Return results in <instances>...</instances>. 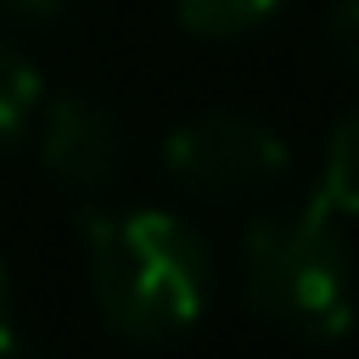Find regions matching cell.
<instances>
[{
	"label": "cell",
	"mask_w": 359,
	"mask_h": 359,
	"mask_svg": "<svg viewBox=\"0 0 359 359\" xmlns=\"http://www.w3.org/2000/svg\"><path fill=\"white\" fill-rule=\"evenodd\" d=\"M325 45H331V56L359 79V0L331 6V17H325Z\"/></svg>",
	"instance_id": "cell-8"
},
{
	"label": "cell",
	"mask_w": 359,
	"mask_h": 359,
	"mask_svg": "<svg viewBox=\"0 0 359 359\" xmlns=\"http://www.w3.org/2000/svg\"><path fill=\"white\" fill-rule=\"evenodd\" d=\"M314 202L337 219H359V112H348L331 140H325V157H320V185H314Z\"/></svg>",
	"instance_id": "cell-5"
},
{
	"label": "cell",
	"mask_w": 359,
	"mask_h": 359,
	"mask_svg": "<svg viewBox=\"0 0 359 359\" xmlns=\"http://www.w3.org/2000/svg\"><path fill=\"white\" fill-rule=\"evenodd\" d=\"M90 252V292L107 325L129 342L185 337L213 292L202 236L168 208H95L79 219Z\"/></svg>",
	"instance_id": "cell-1"
},
{
	"label": "cell",
	"mask_w": 359,
	"mask_h": 359,
	"mask_svg": "<svg viewBox=\"0 0 359 359\" xmlns=\"http://www.w3.org/2000/svg\"><path fill=\"white\" fill-rule=\"evenodd\" d=\"M0 11L6 17H22V22H45V17L62 11V0H0Z\"/></svg>",
	"instance_id": "cell-9"
},
{
	"label": "cell",
	"mask_w": 359,
	"mask_h": 359,
	"mask_svg": "<svg viewBox=\"0 0 359 359\" xmlns=\"http://www.w3.org/2000/svg\"><path fill=\"white\" fill-rule=\"evenodd\" d=\"M39 157L67 191H107L129 157L123 123L95 95H56L39 118Z\"/></svg>",
	"instance_id": "cell-4"
},
{
	"label": "cell",
	"mask_w": 359,
	"mask_h": 359,
	"mask_svg": "<svg viewBox=\"0 0 359 359\" xmlns=\"http://www.w3.org/2000/svg\"><path fill=\"white\" fill-rule=\"evenodd\" d=\"M39 101H45L39 67H34L22 50L0 45V146H6V140H17V135L34 123Z\"/></svg>",
	"instance_id": "cell-7"
},
{
	"label": "cell",
	"mask_w": 359,
	"mask_h": 359,
	"mask_svg": "<svg viewBox=\"0 0 359 359\" xmlns=\"http://www.w3.org/2000/svg\"><path fill=\"white\" fill-rule=\"evenodd\" d=\"M163 163L185 191L236 202V196H258V191L280 185L292 168V151L269 123H258L247 112H202V118L168 129Z\"/></svg>",
	"instance_id": "cell-3"
},
{
	"label": "cell",
	"mask_w": 359,
	"mask_h": 359,
	"mask_svg": "<svg viewBox=\"0 0 359 359\" xmlns=\"http://www.w3.org/2000/svg\"><path fill=\"white\" fill-rule=\"evenodd\" d=\"M17 342V331H11V292H6V264H0V353Z\"/></svg>",
	"instance_id": "cell-10"
},
{
	"label": "cell",
	"mask_w": 359,
	"mask_h": 359,
	"mask_svg": "<svg viewBox=\"0 0 359 359\" xmlns=\"http://www.w3.org/2000/svg\"><path fill=\"white\" fill-rule=\"evenodd\" d=\"M241 297L258 320L303 337L337 342L353 325V252L314 196L252 219L241 241Z\"/></svg>",
	"instance_id": "cell-2"
},
{
	"label": "cell",
	"mask_w": 359,
	"mask_h": 359,
	"mask_svg": "<svg viewBox=\"0 0 359 359\" xmlns=\"http://www.w3.org/2000/svg\"><path fill=\"white\" fill-rule=\"evenodd\" d=\"M280 0H174L180 11V28L196 34V39H236V34H252Z\"/></svg>",
	"instance_id": "cell-6"
}]
</instances>
